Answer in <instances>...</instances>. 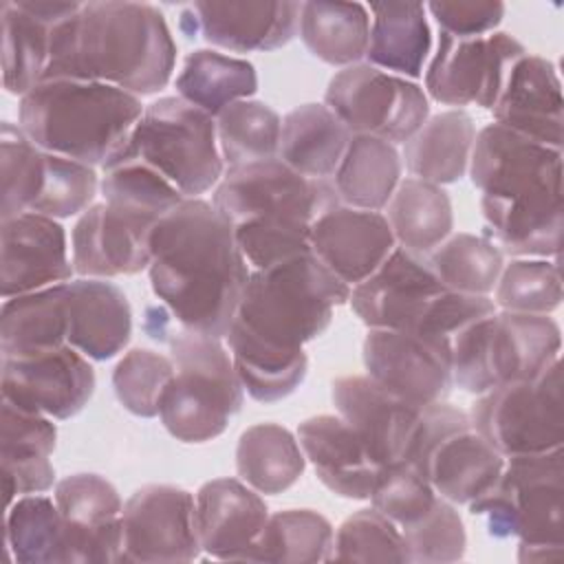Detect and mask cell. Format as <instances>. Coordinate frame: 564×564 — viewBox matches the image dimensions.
Here are the masks:
<instances>
[{"label": "cell", "mask_w": 564, "mask_h": 564, "mask_svg": "<svg viewBox=\"0 0 564 564\" xmlns=\"http://www.w3.org/2000/svg\"><path fill=\"white\" fill-rule=\"evenodd\" d=\"M348 297L350 286L313 251L253 269L225 335L245 392L260 403L293 394L308 370L304 344L330 326Z\"/></svg>", "instance_id": "obj_1"}, {"label": "cell", "mask_w": 564, "mask_h": 564, "mask_svg": "<svg viewBox=\"0 0 564 564\" xmlns=\"http://www.w3.org/2000/svg\"><path fill=\"white\" fill-rule=\"evenodd\" d=\"M249 273L231 223L205 198H185L150 231V286L181 328L225 339Z\"/></svg>", "instance_id": "obj_2"}, {"label": "cell", "mask_w": 564, "mask_h": 564, "mask_svg": "<svg viewBox=\"0 0 564 564\" xmlns=\"http://www.w3.org/2000/svg\"><path fill=\"white\" fill-rule=\"evenodd\" d=\"M562 150L496 121L476 132L469 181L480 192L485 238L511 258H560Z\"/></svg>", "instance_id": "obj_3"}, {"label": "cell", "mask_w": 564, "mask_h": 564, "mask_svg": "<svg viewBox=\"0 0 564 564\" xmlns=\"http://www.w3.org/2000/svg\"><path fill=\"white\" fill-rule=\"evenodd\" d=\"M176 42L165 15L148 2H82L53 29L42 79H86L137 97L163 90L174 73Z\"/></svg>", "instance_id": "obj_4"}, {"label": "cell", "mask_w": 564, "mask_h": 564, "mask_svg": "<svg viewBox=\"0 0 564 564\" xmlns=\"http://www.w3.org/2000/svg\"><path fill=\"white\" fill-rule=\"evenodd\" d=\"M339 203L330 178L302 176L278 156L225 167L212 196L251 271L311 251V225Z\"/></svg>", "instance_id": "obj_5"}, {"label": "cell", "mask_w": 564, "mask_h": 564, "mask_svg": "<svg viewBox=\"0 0 564 564\" xmlns=\"http://www.w3.org/2000/svg\"><path fill=\"white\" fill-rule=\"evenodd\" d=\"M141 97L86 79H42L18 106V126L44 152L104 167L143 115Z\"/></svg>", "instance_id": "obj_6"}, {"label": "cell", "mask_w": 564, "mask_h": 564, "mask_svg": "<svg viewBox=\"0 0 564 564\" xmlns=\"http://www.w3.org/2000/svg\"><path fill=\"white\" fill-rule=\"evenodd\" d=\"M355 315L368 328L412 330L452 339L469 322L494 313L491 295L449 291L432 271L427 256L394 247L386 262L350 289Z\"/></svg>", "instance_id": "obj_7"}, {"label": "cell", "mask_w": 564, "mask_h": 564, "mask_svg": "<svg viewBox=\"0 0 564 564\" xmlns=\"http://www.w3.org/2000/svg\"><path fill=\"white\" fill-rule=\"evenodd\" d=\"M494 538H516L520 562L564 555V447L505 458L496 482L471 500Z\"/></svg>", "instance_id": "obj_8"}, {"label": "cell", "mask_w": 564, "mask_h": 564, "mask_svg": "<svg viewBox=\"0 0 564 564\" xmlns=\"http://www.w3.org/2000/svg\"><path fill=\"white\" fill-rule=\"evenodd\" d=\"M163 341L174 364V377L159 408L163 427L181 443L214 441L245 401L229 348L218 337L181 326L170 328Z\"/></svg>", "instance_id": "obj_9"}, {"label": "cell", "mask_w": 564, "mask_h": 564, "mask_svg": "<svg viewBox=\"0 0 564 564\" xmlns=\"http://www.w3.org/2000/svg\"><path fill=\"white\" fill-rule=\"evenodd\" d=\"M121 161L152 167L185 198H200L225 174L216 119L178 95L148 104L123 148L104 167Z\"/></svg>", "instance_id": "obj_10"}, {"label": "cell", "mask_w": 564, "mask_h": 564, "mask_svg": "<svg viewBox=\"0 0 564 564\" xmlns=\"http://www.w3.org/2000/svg\"><path fill=\"white\" fill-rule=\"evenodd\" d=\"M452 379L469 394L527 379L562 352V330L551 315H524L496 308L452 339Z\"/></svg>", "instance_id": "obj_11"}, {"label": "cell", "mask_w": 564, "mask_h": 564, "mask_svg": "<svg viewBox=\"0 0 564 564\" xmlns=\"http://www.w3.org/2000/svg\"><path fill=\"white\" fill-rule=\"evenodd\" d=\"M405 458L441 498L454 505L476 500L496 482L505 467V456L474 427L469 412L447 401L421 410Z\"/></svg>", "instance_id": "obj_12"}, {"label": "cell", "mask_w": 564, "mask_h": 564, "mask_svg": "<svg viewBox=\"0 0 564 564\" xmlns=\"http://www.w3.org/2000/svg\"><path fill=\"white\" fill-rule=\"evenodd\" d=\"M469 419L505 458L564 447L562 357L533 377L507 381L478 394Z\"/></svg>", "instance_id": "obj_13"}, {"label": "cell", "mask_w": 564, "mask_h": 564, "mask_svg": "<svg viewBox=\"0 0 564 564\" xmlns=\"http://www.w3.org/2000/svg\"><path fill=\"white\" fill-rule=\"evenodd\" d=\"M324 104L350 134H370L403 145L430 117V99L412 79L386 73L368 62L339 68Z\"/></svg>", "instance_id": "obj_14"}, {"label": "cell", "mask_w": 564, "mask_h": 564, "mask_svg": "<svg viewBox=\"0 0 564 564\" xmlns=\"http://www.w3.org/2000/svg\"><path fill=\"white\" fill-rule=\"evenodd\" d=\"M529 53L513 35L494 31L478 37L438 33L425 68V95L443 106L491 110L511 66Z\"/></svg>", "instance_id": "obj_15"}, {"label": "cell", "mask_w": 564, "mask_h": 564, "mask_svg": "<svg viewBox=\"0 0 564 564\" xmlns=\"http://www.w3.org/2000/svg\"><path fill=\"white\" fill-rule=\"evenodd\" d=\"M361 357L370 379L416 408L445 401L454 386L452 346L445 337L368 328Z\"/></svg>", "instance_id": "obj_16"}, {"label": "cell", "mask_w": 564, "mask_h": 564, "mask_svg": "<svg viewBox=\"0 0 564 564\" xmlns=\"http://www.w3.org/2000/svg\"><path fill=\"white\" fill-rule=\"evenodd\" d=\"M95 368L70 344L0 357L2 401L64 421L86 408L95 392Z\"/></svg>", "instance_id": "obj_17"}, {"label": "cell", "mask_w": 564, "mask_h": 564, "mask_svg": "<svg viewBox=\"0 0 564 564\" xmlns=\"http://www.w3.org/2000/svg\"><path fill=\"white\" fill-rule=\"evenodd\" d=\"M121 562H192L203 549L196 531V500L176 485H143L121 511Z\"/></svg>", "instance_id": "obj_18"}, {"label": "cell", "mask_w": 564, "mask_h": 564, "mask_svg": "<svg viewBox=\"0 0 564 564\" xmlns=\"http://www.w3.org/2000/svg\"><path fill=\"white\" fill-rule=\"evenodd\" d=\"M53 500L64 518L66 564H115L123 555V500L99 474L79 471L55 482Z\"/></svg>", "instance_id": "obj_19"}, {"label": "cell", "mask_w": 564, "mask_h": 564, "mask_svg": "<svg viewBox=\"0 0 564 564\" xmlns=\"http://www.w3.org/2000/svg\"><path fill=\"white\" fill-rule=\"evenodd\" d=\"M300 9L286 0L194 2L181 13V29L231 53L275 51L295 37Z\"/></svg>", "instance_id": "obj_20"}, {"label": "cell", "mask_w": 564, "mask_h": 564, "mask_svg": "<svg viewBox=\"0 0 564 564\" xmlns=\"http://www.w3.org/2000/svg\"><path fill=\"white\" fill-rule=\"evenodd\" d=\"M156 223L108 203H93L70 231V262L79 278L112 280L148 271Z\"/></svg>", "instance_id": "obj_21"}, {"label": "cell", "mask_w": 564, "mask_h": 564, "mask_svg": "<svg viewBox=\"0 0 564 564\" xmlns=\"http://www.w3.org/2000/svg\"><path fill=\"white\" fill-rule=\"evenodd\" d=\"M330 399L377 465L405 458L423 408L403 401L368 375L337 377Z\"/></svg>", "instance_id": "obj_22"}, {"label": "cell", "mask_w": 564, "mask_h": 564, "mask_svg": "<svg viewBox=\"0 0 564 564\" xmlns=\"http://www.w3.org/2000/svg\"><path fill=\"white\" fill-rule=\"evenodd\" d=\"M2 238V300L66 284L73 280L68 238L59 220L24 212L4 218Z\"/></svg>", "instance_id": "obj_23"}, {"label": "cell", "mask_w": 564, "mask_h": 564, "mask_svg": "<svg viewBox=\"0 0 564 564\" xmlns=\"http://www.w3.org/2000/svg\"><path fill=\"white\" fill-rule=\"evenodd\" d=\"M311 251L350 289L375 273L397 240L383 212L335 205L311 225Z\"/></svg>", "instance_id": "obj_24"}, {"label": "cell", "mask_w": 564, "mask_h": 564, "mask_svg": "<svg viewBox=\"0 0 564 564\" xmlns=\"http://www.w3.org/2000/svg\"><path fill=\"white\" fill-rule=\"evenodd\" d=\"M494 121L542 145H564V97L551 59L524 53L509 70L491 108Z\"/></svg>", "instance_id": "obj_25"}, {"label": "cell", "mask_w": 564, "mask_h": 564, "mask_svg": "<svg viewBox=\"0 0 564 564\" xmlns=\"http://www.w3.org/2000/svg\"><path fill=\"white\" fill-rule=\"evenodd\" d=\"M194 500L200 549L216 560L251 562L271 516L262 496L240 478H214Z\"/></svg>", "instance_id": "obj_26"}, {"label": "cell", "mask_w": 564, "mask_h": 564, "mask_svg": "<svg viewBox=\"0 0 564 564\" xmlns=\"http://www.w3.org/2000/svg\"><path fill=\"white\" fill-rule=\"evenodd\" d=\"M82 2L59 0H4L0 2L2 29V86L24 97L42 82L51 57L53 29L77 13Z\"/></svg>", "instance_id": "obj_27"}, {"label": "cell", "mask_w": 564, "mask_h": 564, "mask_svg": "<svg viewBox=\"0 0 564 564\" xmlns=\"http://www.w3.org/2000/svg\"><path fill=\"white\" fill-rule=\"evenodd\" d=\"M66 341L93 361L117 357L132 335V308L126 293L104 278H77L64 284Z\"/></svg>", "instance_id": "obj_28"}, {"label": "cell", "mask_w": 564, "mask_h": 564, "mask_svg": "<svg viewBox=\"0 0 564 564\" xmlns=\"http://www.w3.org/2000/svg\"><path fill=\"white\" fill-rule=\"evenodd\" d=\"M295 436L326 489L348 500L370 498L379 465L339 414L311 416L297 425Z\"/></svg>", "instance_id": "obj_29"}, {"label": "cell", "mask_w": 564, "mask_h": 564, "mask_svg": "<svg viewBox=\"0 0 564 564\" xmlns=\"http://www.w3.org/2000/svg\"><path fill=\"white\" fill-rule=\"evenodd\" d=\"M0 465L7 507L29 494H44L55 485L51 454L57 427L51 416L2 401Z\"/></svg>", "instance_id": "obj_30"}, {"label": "cell", "mask_w": 564, "mask_h": 564, "mask_svg": "<svg viewBox=\"0 0 564 564\" xmlns=\"http://www.w3.org/2000/svg\"><path fill=\"white\" fill-rule=\"evenodd\" d=\"M476 123L467 110L449 108L427 117V121L403 143L401 161L410 176L449 185L467 174Z\"/></svg>", "instance_id": "obj_31"}, {"label": "cell", "mask_w": 564, "mask_h": 564, "mask_svg": "<svg viewBox=\"0 0 564 564\" xmlns=\"http://www.w3.org/2000/svg\"><path fill=\"white\" fill-rule=\"evenodd\" d=\"M370 11V40L366 62L405 77L416 79L432 51V31L421 2H375Z\"/></svg>", "instance_id": "obj_32"}, {"label": "cell", "mask_w": 564, "mask_h": 564, "mask_svg": "<svg viewBox=\"0 0 564 564\" xmlns=\"http://www.w3.org/2000/svg\"><path fill=\"white\" fill-rule=\"evenodd\" d=\"M350 137L326 104L308 101L282 117L278 159L302 176L333 178Z\"/></svg>", "instance_id": "obj_33"}, {"label": "cell", "mask_w": 564, "mask_h": 564, "mask_svg": "<svg viewBox=\"0 0 564 564\" xmlns=\"http://www.w3.org/2000/svg\"><path fill=\"white\" fill-rule=\"evenodd\" d=\"M401 172L403 161L394 143L352 134L330 181L344 205L381 212L401 183Z\"/></svg>", "instance_id": "obj_34"}, {"label": "cell", "mask_w": 564, "mask_h": 564, "mask_svg": "<svg viewBox=\"0 0 564 564\" xmlns=\"http://www.w3.org/2000/svg\"><path fill=\"white\" fill-rule=\"evenodd\" d=\"M297 33L313 57L346 68L366 57L370 11L361 2H302Z\"/></svg>", "instance_id": "obj_35"}, {"label": "cell", "mask_w": 564, "mask_h": 564, "mask_svg": "<svg viewBox=\"0 0 564 564\" xmlns=\"http://www.w3.org/2000/svg\"><path fill=\"white\" fill-rule=\"evenodd\" d=\"M174 86L181 99L216 119L227 106L256 95L258 73L242 57L216 48H196L187 53Z\"/></svg>", "instance_id": "obj_36"}, {"label": "cell", "mask_w": 564, "mask_h": 564, "mask_svg": "<svg viewBox=\"0 0 564 564\" xmlns=\"http://www.w3.org/2000/svg\"><path fill=\"white\" fill-rule=\"evenodd\" d=\"M383 216L392 229L397 247L421 256H427L452 236L454 227L447 192L441 185L414 176L401 178Z\"/></svg>", "instance_id": "obj_37"}, {"label": "cell", "mask_w": 564, "mask_h": 564, "mask_svg": "<svg viewBox=\"0 0 564 564\" xmlns=\"http://www.w3.org/2000/svg\"><path fill=\"white\" fill-rule=\"evenodd\" d=\"M68 335L64 284L7 297L0 311V357L64 346Z\"/></svg>", "instance_id": "obj_38"}, {"label": "cell", "mask_w": 564, "mask_h": 564, "mask_svg": "<svg viewBox=\"0 0 564 564\" xmlns=\"http://www.w3.org/2000/svg\"><path fill=\"white\" fill-rule=\"evenodd\" d=\"M304 467L306 458L297 436L278 423H256L238 438V478L258 494L278 496L286 491L300 480Z\"/></svg>", "instance_id": "obj_39"}, {"label": "cell", "mask_w": 564, "mask_h": 564, "mask_svg": "<svg viewBox=\"0 0 564 564\" xmlns=\"http://www.w3.org/2000/svg\"><path fill=\"white\" fill-rule=\"evenodd\" d=\"M7 549L22 564H66L64 518L48 496L29 494L7 507Z\"/></svg>", "instance_id": "obj_40"}, {"label": "cell", "mask_w": 564, "mask_h": 564, "mask_svg": "<svg viewBox=\"0 0 564 564\" xmlns=\"http://www.w3.org/2000/svg\"><path fill=\"white\" fill-rule=\"evenodd\" d=\"M335 529L313 509H284L269 516L251 562H330Z\"/></svg>", "instance_id": "obj_41"}, {"label": "cell", "mask_w": 564, "mask_h": 564, "mask_svg": "<svg viewBox=\"0 0 564 564\" xmlns=\"http://www.w3.org/2000/svg\"><path fill=\"white\" fill-rule=\"evenodd\" d=\"M427 262L445 289L491 295L505 267V253L485 236L454 234L427 253Z\"/></svg>", "instance_id": "obj_42"}, {"label": "cell", "mask_w": 564, "mask_h": 564, "mask_svg": "<svg viewBox=\"0 0 564 564\" xmlns=\"http://www.w3.org/2000/svg\"><path fill=\"white\" fill-rule=\"evenodd\" d=\"M282 117L260 99H242L216 117V139L225 167L278 156Z\"/></svg>", "instance_id": "obj_43"}, {"label": "cell", "mask_w": 564, "mask_h": 564, "mask_svg": "<svg viewBox=\"0 0 564 564\" xmlns=\"http://www.w3.org/2000/svg\"><path fill=\"white\" fill-rule=\"evenodd\" d=\"M564 297L557 258H511L505 262L494 289L500 311L551 315Z\"/></svg>", "instance_id": "obj_44"}, {"label": "cell", "mask_w": 564, "mask_h": 564, "mask_svg": "<svg viewBox=\"0 0 564 564\" xmlns=\"http://www.w3.org/2000/svg\"><path fill=\"white\" fill-rule=\"evenodd\" d=\"M0 167H2V214L13 218L31 212L46 178V152L37 148L20 126L2 121L0 126Z\"/></svg>", "instance_id": "obj_45"}, {"label": "cell", "mask_w": 564, "mask_h": 564, "mask_svg": "<svg viewBox=\"0 0 564 564\" xmlns=\"http://www.w3.org/2000/svg\"><path fill=\"white\" fill-rule=\"evenodd\" d=\"M99 189L104 194V203L152 223L161 220L185 200L167 178L139 161H121L104 167Z\"/></svg>", "instance_id": "obj_46"}, {"label": "cell", "mask_w": 564, "mask_h": 564, "mask_svg": "<svg viewBox=\"0 0 564 564\" xmlns=\"http://www.w3.org/2000/svg\"><path fill=\"white\" fill-rule=\"evenodd\" d=\"M174 377L170 355L150 348H130L112 370L117 401L134 416H159L161 399Z\"/></svg>", "instance_id": "obj_47"}, {"label": "cell", "mask_w": 564, "mask_h": 564, "mask_svg": "<svg viewBox=\"0 0 564 564\" xmlns=\"http://www.w3.org/2000/svg\"><path fill=\"white\" fill-rule=\"evenodd\" d=\"M392 562L408 564L401 529L375 507L348 516L335 531L330 562Z\"/></svg>", "instance_id": "obj_48"}, {"label": "cell", "mask_w": 564, "mask_h": 564, "mask_svg": "<svg viewBox=\"0 0 564 564\" xmlns=\"http://www.w3.org/2000/svg\"><path fill=\"white\" fill-rule=\"evenodd\" d=\"M436 498L438 494L425 476L408 458H399L377 467L368 500L377 511L403 529L421 520Z\"/></svg>", "instance_id": "obj_49"}, {"label": "cell", "mask_w": 564, "mask_h": 564, "mask_svg": "<svg viewBox=\"0 0 564 564\" xmlns=\"http://www.w3.org/2000/svg\"><path fill=\"white\" fill-rule=\"evenodd\" d=\"M408 557L414 564H449L458 562L467 549L463 518L454 502L436 498L432 509L416 522L401 529Z\"/></svg>", "instance_id": "obj_50"}, {"label": "cell", "mask_w": 564, "mask_h": 564, "mask_svg": "<svg viewBox=\"0 0 564 564\" xmlns=\"http://www.w3.org/2000/svg\"><path fill=\"white\" fill-rule=\"evenodd\" d=\"M99 185L95 167L46 152L44 187L31 212L55 220L84 214L93 205Z\"/></svg>", "instance_id": "obj_51"}, {"label": "cell", "mask_w": 564, "mask_h": 564, "mask_svg": "<svg viewBox=\"0 0 564 564\" xmlns=\"http://www.w3.org/2000/svg\"><path fill=\"white\" fill-rule=\"evenodd\" d=\"M425 11L432 13L441 33L454 37H478L494 33L505 18V4L498 0H436L427 2Z\"/></svg>", "instance_id": "obj_52"}]
</instances>
